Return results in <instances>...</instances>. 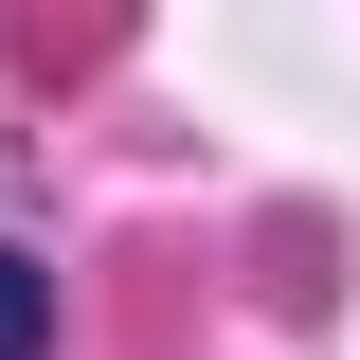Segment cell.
I'll use <instances>...</instances> for the list:
<instances>
[{
    "instance_id": "obj_1",
    "label": "cell",
    "mask_w": 360,
    "mask_h": 360,
    "mask_svg": "<svg viewBox=\"0 0 360 360\" xmlns=\"http://www.w3.org/2000/svg\"><path fill=\"white\" fill-rule=\"evenodd\" d=\"M37 342H54V270H37V252H0V360H37Z\"/></svg>"
}]
</instances>
